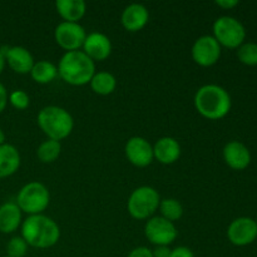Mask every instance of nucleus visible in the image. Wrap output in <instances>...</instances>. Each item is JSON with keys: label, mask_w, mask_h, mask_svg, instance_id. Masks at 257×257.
Segmentation results:
<instances>
[{"label": "nucleus", "mask_w": 257, "mask_h": 257, "mask_svg": "<svg viewBox=\"0 0 257 257\" xmlns=\"http://www.w3.org/2000/svg\"><path fill=\"white\" fill-rule=\"evenodd\" d=\"M9 103L17 109H27L30 104V98L27 92L22 89H17L9 94Z\"/></svg>", "instance_id": "27"}, {"label": "nucleus", "mask_w": 257, "mask_h": 257, "mask_svg": "<svg viewBox=\"0 0 257 257\" xmlns=\"http://www.w3.org/2000/svg\"><path fill=\"white\" fill-rule=\"evenodd\" d=\"M95 73V64L83 50L65 52L58 64V74L68 84H88Z\"/></svg>", "instance_id": "3"}, {"label": "nucleus", "mask_w": 257, "mask_h": 257, "mask_svg": "<svg viewBox=\"0 0 257 257\" xmlns=\"http://www.w3.org/2000/svg\"><path fill=\"white\" fill-rule=\"evenodd\" d=\"M153 156L163 165H172L181 156V146L172 137H162L153 146Z\"/></svg>", "instance_id": "17"}, {"label": "nucleus", "mask_w": 257, "mask_h": 257, "mask_svg": "<svg viewBox=\"0 0 257 257\" xmlns=\"http://www.w3.org/2000/svg\"><path fill=\"white\" fill-rule=\"evenodd\" d=\"M170 257H195V255L191 248L186 247V246H178L171 251Z\"/></svg>", "instance_id": "29"}, {"label": "nucleus", "mask_w": 257, "mask_h": 257, "mask_svg": "<svg viewBox=\"0 0 257 257\" xmlns=\"http://www.w3.org/2000/svg\"><path fill=\"white\" fill-rule=\"evenodd\" d=\"M22 225V211L15 202L0 206V232L13 233Z\"/></svg>", "instance_id": "19"}, {"label": "nucleus", "mask_w": 257, "mask_h": 257, "mask_svg": "<svg viewBox=\"0 0 257 257\" xmlns=\"http://www.w3.org/2000/svg\"><path fill=\"white\" fill-rule=\"evenodd\" d=\"M171 248L168 246H156L155 250H152L153 257H170Z\"/></svg>", "instance_id": "31"}, {"label": "nucleus", "mask_w": 257, "mask_h": 257, "mask_svg": "<svg viewBox=\"0 0 257 257\" xmlns=\"http://www.w3.org/2000/svg\"><path fill=\"white\" fill-rule=\"evenodd\" d=\"M22 237L28 246L49 248L60 238V228L53 218L43 215L28 216L22 223Z\"/></svg>", "instance_id": "1"}, {"label": "nucleus", "mask_w": 257, "mask_h": 257, "mask_svg": "<svg viewBox=\"0 0 257 257\" xmlns=\"http://www.w3.org/2000/svg\"><path fill=\"white\" fill-rule=\"evenodd\" d=\"M7 252L9 257H24L28 252V243L22 236H14L8 242Z\"/></svg>", "instance_id": "26"}, {"label": "nucleus", "mask_w": 257, "mask_h": 257, "mask_svg": "<svg viewBox=\"0 0 257 257\" xmlns=\"http://www.w3.org/2000/svg\"><path fill=\"white\" fill-rule=\"evenodd\" d=\"M50 193L47 186L42 182L27 183L20 188L17 196V205L22 212L32 215H40L49 206Z\"/></svg>", "instance_id": "5"}, {"label": "nucleus", "mask_w": 257, "mask_h": 257, "mask_svg": "<svg viewBox=\"0 0 257 257\" xmlns=\"http://www.w3.org/2000/svg\"><path fill=\"white\" fill-rule=\"evenodd\" d=\"M145 235L148 241L156 246H170L177 238V228L175 223L162 216L150 218L145 226Z\"/></svg>", "instance_id": "8"}, {"label": "nucleus", "mask_w": 257, "mask_h": 257, "mask_svg": "<svg viewBox=\"0 0 257 257\" xmlns=\"http://www.w3.org/2000/svg\"><path fill=\"white\" fill-rule=\"evenodd\" d=\"M150 19L148 9L143 4L133 3L124 8L122 13V25L128 32H138L143 29Z\"/></svg>", "instance_id": "16"}, {"label": "nucleus", "mask_w": 257, "mask_h": 257, "mask_svg": "<svg viewBox=\"0 0 257 257\" xmlns=\"http://www.w3.org/2000/svg\"><path fill=\"white\" fill-rule=\"evenodd\" d=\"M33 79L40 84H47L54 80L58 75V67L49 60H39L35 62L30 70Z\"/></svg>", "instance_id": "22"}, {"label": "nucleus", "mask_w": 257, "mask_h": 257, "mask_svg": "<svg viewBox=\"0 0 257 257\" xmlns=\"http://www.w3.org/2000/svg\"><path fill=\"white\" fill-rule=\"evenodd\" d=\"M192 58L201 67L216 64L221 57V45L212 35H202L192 45Z\"/></svg>", "instance_id": "10"}, {"label": "nucleus", "mask_w": 257, "mask_h": 257, "mask_svg": "<svg viewBox=\"0 0 257 257\" xmlns=\"http://www.w3.org/2000/svg\"><path fill=\"white\" fill-rule=\"evenodd\" d=\"M160 203V193L156 188L141 186L136 188L128 198V212L136 220H147L158 210Z\"/></svg>", "instance_id": "6"}, {"label": "nucleus", "mask_w": 257, "mask_h": 257, "mask_svg": "<svg viewBox=\"0 0 257 257\" xmlns=\"http://www.w3.org/2000/svg\"><path fill=\"white\" fill-rule=\"evenodd\" d=\"M256 221V225H257V220H255Z\"/></svg>", "instance_id": "35"}, {"label": "nucleus", "mask_w": 257, "mask_h": 257, "mask_svg": "<svg viewBox=\"0 0 257 257\" xmlns=\"http://www.w3.org/2000/svg\"><path fill=\"white\" fill-rule=\"evenodd\" d=\"M215 3L222 9H232L236 5H238V0H216Z\"/></svg>", "instance_id": "32"}, {"label": "nucleus", "mask_w": 257, "mask_h": 257, "mask_svg": "<svg viewBox=\"0 0 257 257\" xmlns=\"http://www.w3.org/2000/svg\"><path fill=\"white\" fill-rule=\"evenodd\" d=\"M8 102H9V95H8L7 88L4 87L3 83H0V113L5 109Z\"/></svg>", "instance_id": "30"}, {"label": "nucleus", "mask_w": 257, "mask_h": 257, "mask_svg": "<svg viewBox=\"0 0 257 257\" xmlns=\"http://www.w3.org/2000/svg\"><path fill=\"white\" fill-rule=\"evenodd\" d=\"M62 152V145L59 141L49 140L42 143L37 150V156L40 162L43 163H52L57 160Z\"/></svg>", "instance_id": "23"}, {"label": "nucleus", "mask_w": 257, "mask_h": 257, "mask_svg": "<svg viewBox=\"0 0 257 257\" xmlns=\"http://www.w3.org/2000/svg\"><path fill=\"white\" fill-rule=\"evenodd\" d=\"M124 153L127 160L136 167H147L155 158L153 146L146 138L138 137V136L127 141Z\"/></svg>", "instance_id": "12"}, {"label": "nucleus", "mask_w": 257, "mask_h": 257, "mask_svg": "<svg viewBox=\"0 0 257 257\" xmlns=\"http://www.w3.org/2000/svg\"><path fill=\"white\" fill-rule=\"evenodd\" d=\"M87 38V32L79 23L62 22L54 30V39L59 47L67 52L79 50Z\"/></svg>", "instance_id": "9"}, {"label": "nucleus", "mask_w": 257, "mask_h": 257, "mask_svg": "<svg viewBox=\"0 0 257 257\" xmlns=\"http://www.w3.org/2000/svg\"><path fill=\"white\" fill-rule=\"evenodd\" d=\"M158 208L161 211V216L163 218H166V220L171 221V222L178 221L183 215L182 205L176 198H165V200H161L160 207Z\"/></svg>", "instance_id": "24"}, {"label": "nucleus", "mask_w": 257, "mask_h": 257, "mask_svg": "<svg viewBox=\"0 0 257 257\" xmlns=\"http://www.w3.org/2000/svg\"><path fill=\"white\" fill-rule=\"evenodd\" d=\"M237 58L242 64L248 67L257 65V43H243L237 48Z\"/></svg>", "instance_id": "25"}, {"label": "nucleus", "mask_w": 257, "mask_h": 257, "mask_svg": "<svg viewBox=\"0 0 257 257\" xmlns=\"http://www.w3.org/2000/svg\"><path fill=\"white\" fill-rule=\"evenodd\" d=\"M55 8L64 22L78 23L84 17L87 4L84 0H57Z\"/></svg>", "instance_id": "20"}, {"label": "nucleus", "mask_w": 257, "mask_h": 257, "mask_svg": "<svg viewBox=\"0 0 257 257\" xmlns=\"http://www.w3.org/2000/svg\"><path fill=\"white\" fill-rule=\"evenodd\" d=\"M127 257H153L152 250L146 246H140V247H136L128 253Z\"/></svg>", "instance_id": "28"}, {"label": "nucleus", "mask_w": 257, "mask_h": 257, "mask_svg": "<svg viewBox=\"0 0 257 257\" xmlns=\"http://www.w3.org/2000/svg\"><path fill=\"white\" fill-rule=\"evenodd\" d=\"M222 155L226 165L235 171L246 170L251 163L250 150L238 141H231L226 143Z\"/></svg>", "instance_id": "13"}, {"label": "nucleus", "mask_w": 257, "mask_h": 257, "mask_svg": "<svg viewBox=\"0 0 257 257\" xmlns=\"http://www.w3.org/2000/svg\"><path fill=\"white\" fill-rule=\"evenodd\" d=\"M213 35L218 44L230 49H237L245 43L246 29L242 23L233 17L223 15L213 23Z\"/></svg>", "instance_id": "7"}, {"label": "nucleus", "mask_w": 257, "mask_h": 257, "mask_svg": "<svg viewBox=\"0 0 257 257\" xmlns=\"http://www.w3.org/2000/svg\"><path fill=\"white\" fill-rule=\"evenodd\" d=\"M90 88L93 89V92L97 93L100 95H108L110 93H113L117 87V79H115L114 75L109 72H95L94 75L92 77L89 82Z\"/></svg>", "instance_id": "21"}, {"label": "nucleus", "mask_w": 257, "mask_h": 257, "mask_svg": "<svg viewBox=\"0 0 257 257\" xmlns=\"http://www.w3.org/2000/svg\"><path fill=\"white\" fill-rule=\"evenodd\" d=\"M20 153L13 145L0 146V178H7L14 175L20 167Z\"/></svg>", "instance_id": "18"}, {"label": "nucleus", "mask_w": 257, "mask_h": 257, "mask_svg": "<svg viewBox=\"0 0 257 257\" xmlns=\"http://www.w3.org/2000/svg\"><path fill=\"white\" fill-rule=\"evenodd\" d=\"M227 237L235 246H247L257 238L256 221L251 217H238L230 223Z\"/></svg>", "instance_id": "11"}, {"label": "nucleus", "mask_w": 257, "mask_h": 257, "mask_svg": "<svg viewBox=\"0 0 257 257\" xmlns=\"http://www.w3.org/2000/svg\"><path fill=\"white\" fill-rule=\"evenodd\" d=\"M38 124L49 140L62 141L72 133L74 120L67 109L58 105H47L38 113Z\"/></svg>", "instance_id": "4"}, {"label": "nucleus", "mask_w": 257, "mask_h": 257, "mask_svg": "<svg viewBox=\"0 0 257 257\" xmlns=\"http://www.w3.org/2000/svg\"><path fill=\"white\" fill-rule=\"evenodd\" d=\"M2 53L5 57V62L18 74H28L34 65L33 54L24 47H8Z\"/></svg>", "instance_id": "14"}, {"label": "nucleus", "mask_w": 257, "mask_h": 257, "mask_svg": "<svg viewBox=\"0 0 257 257\" xmlns=\"http://www.w3.org/2000/svg\"><path fill=\"white\" fill-rule=\"evenodd\" d=\"M83 52L93 60H104L112 53V43L105 34L99 32H93L87 34L83 44Z\"/></svg>", "instance_id": "15"}, {"label": "nucleus", "mask_w": 257, "mask_h": 257, "mask_svg": "<svg viewBox=\"0 0 257 257\" xmlns=\"http://www.w3.org/2000/svg\"><path fill=\"white\" fill-rule=\"evenodd\" d=\"M5 257H9V256H5Z\"/></svg>", "instance_id": "36"}, {"label": "nucleus", "mask_w": 257, "mask_h": 257, "mask_svg": "<svg viewBox=\"0 0 257 257\" xmlns=\"http://www.w3.org/2000/svg\"><path fill=\"white\" fill-rule=\"evenodd\" d=\"M5 64H7V62H5V57L2 53V50H0V74H2L3 70H4Z\"/></svg>", "instance_id": "33"}, {"label": "nucleus", "mask_w": 257, "mask_h": 257, "mask_svg": "<svg viewBox=\"0 0 257 257\" xmlns=\"http://www.w3.org/2000/svg\"><path fill=\"white\" fill-rule=\"evenodd\" d=\"M4 143H5V133H4V131L0 128V146L4 145Z\"/></svg>", "instance_id": "34"}, {"label": "nucleus", "mask_w": 257, "mask_h": 257, "mask_svg": "<svg viewBox=\"0 0 257 257\" xmlns=\"http://www.w3.org/2000/svg\"><path fill=\"white\" fill-rule=\"evenodd\" d=\"M193 102L201 115L212 120L226 117L232 105V100L227 90L217 84L202 85L196 92Z\"/></svg>", "instance_id": "2"}]
</instances>
